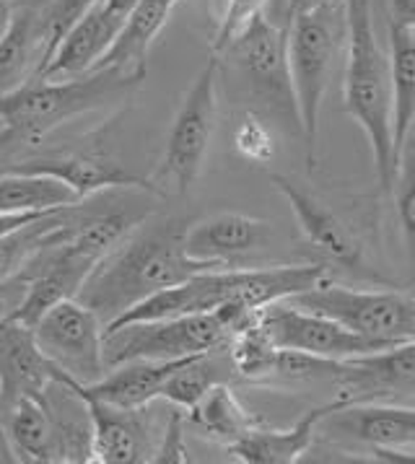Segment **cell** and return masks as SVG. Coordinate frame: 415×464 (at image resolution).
<instances>
[{
    "mask_svg": "<svg viewBox=\"0 0 415 464\" xmlns=\"http://www.w3.org/2000/svg\"><path fill=\"white\" fill-rule=\"evenodd\" d=\"M185 218H149L135 226L107 257H101L78 291V301L89 306L107 327L138 301L169 285L221 265L192 260L185 252Z\"/></svg>",
    "mask_w": 415,
    "mask_h": 464,
    "instance_id": "cell-1",
    "label": "cell"
},
{
    "mask_svg": "<svg viewBox=\"0 0 415 464\" xmlns=\"http://www.w3.org/2000/svg\"><path fill=\"white\" fill-rule=\"evenodd\" d=\"M146 81V71L96 68L73 78H29L0 96V149L39 143L81 114L128 102Z\"/></svg>",
    "mask_w": 415,
    "mask_h": 464,
    "instance_id": "cell-2",
    "label": "cell"
},
{
    "mask_svg": "<svg viewBox=\"0 0 415 464\" xmlns=\"http://www.w3.org/2000/svg\"><path fill=\"white\" fill-rule=\"evenodd\" d=\"M345 8V111L359 122L369 140L381 192L392 195L397 174L395 128H392V73L390 55L381 50L374 26L372 0H343Z\"/></svg>",
    "mask_w": 415,
    "mask_h": 464,
    "instance_id": "cell-3",
    "label": "cell"
},
{
    "mask_svg": "<svg viewBox=\"0 0 415 464\" xmlns=\"http://www.w3.org/2000/svg\"><path fill=\"white\" fill-rule=\"evenodd\" d=\"M343 37H345L343 5L299 14L285 21L288 73H291L296 117H299V130L306 143L309 164H314L322 102L330 86V73H333Z\"/></svg>",
    "mask_w": 415,
    "mask_h": 464,
    "instance_id": "cell-4",
    "label": "cell"
},
{
    "mask_svg": "<svg viewBox=\"0 0 415 464\" xmlns=\"http://www.w3.org/2000/svg\"><path fill=\"white\" fill-rule=\"evenodd\" d=\"M218 55L208 57V63L185 93V102L171 122L159 174L151 179L159 195L164 189L185 195L203 171L218 114Z\"/></svg>",
    "mask_w": 415,
    "mask_h": 464,
    "instance_id": "cell-5",
    "label": "cell"
},
{
    "mask_svg": "<svg viewBox=\"0 0 415 464\" xmlns=\"http://www.w3.org/2000/svg\"><path fill=\"white\" fill-rule=\"evenodd\" d=\"M231 333L216 312L130 322L101 337L107 372L130 361H177L227 348Z\"/></svg>",
    "mask_w": 415,
    "mask_h": 464,
    "instance_id": "cell-6",
    "label": "cell"
},
{
    "mask_svg": "<svg viewBox=\"0 0 415 464\" xmlns=\"http://www.w3.org/2000/svg\"><path fill=\"white\" fill-rule=\"evenodd\" d=\"M294 306L330 316L353 333L379 343L415 340V296L397 291H353L324 280L320 285L285 298Z\"/></svg>",
    "mask_w": 415,
    "mask_h": 464,
    "instance_id": "cell-7",
    "label": "cell"
},
{
    "mask_svg": "<svg viewBox=\"0 0 415 464\" xmlns=\"http://www.w3.org/2000/svg\"><path fill=\"white\" fill-rule=\"evenodd\" d=\"M32 330L42 353L81 387L107 373L101 351L104 324L78 298H65L47 309Z\"/></svg>",
    "mask_w": 415,
    "mask_h": 464,
    "instance_id": "cell-8",
    "label": "cell"
},
{
    "mask_svg": "<svg viewBox=\"0 0 415 464\" xmlns=\"http://www.w3.org/2000/svg\"><path fill=\"white\" fill-rule=\"evenodd\" d=\"M257 322L275 348L302 351V353L322 355L333 361H348V358L392 348L390 343H379V340L363 337L343 327L330 316L299 309L291 301H275V304L263 306Z\"/></svg>",
    "mask_w": 415,
    "mask_h": 464,
    "instance_id": "cell-9",
    "label": "cell"
},
{
    "mask_svg": "<svg viewBox=\"0 0 415 464\" xmlns=\"http://www.w3.org/2000/svg\"><path fill=\"white\" fill-rule=\"evenodd\" d=\"M221 57H227L245 78L246 86L260 99L296 117V102H294L291 73H288L285 26L273 24L265 16V11L255 14L242 26V32L228 42Z\"/></svg>",
    "mask_w": 415,
    "mask_h": 464,
    "instance_id": "cell-10",
    "label": "cell"
},
{
    "mask_svg": "<svg viewBox=\"0 0 415 464\" xmlns=\"http://www.w3.org/2000/svg\"><path fill=\"white\" fill-rule=\"evenodd\" d=\"M71 382L42 353L29 324L16 316L0 322V412H11L21 397H44L53 384Z\"/></svg>",
    "mask_w": 415,
    "mask_h": 464,
    "instance_id": "cell-11",
    "label": "cell"
},
{
    "mask_svg": "<svg viewBox=\"0 0 415 464\" xmlns=\"http://www.w3.org/2000/svg\"><path fill=\"white\" fill-rule=\"evenodd\" d=\"M3 171H16V174H42L53 177L78 192L81 200L89 195L101 192L107 187H140L156 192L151 179H143L138 174H130L125 167H120L114 159L96 149H76V150H57L47 156H32L16 161L14 167H5Z\"/></svg>",
    "mask_w": 415,
    "mask_h": 464,
    "instance_id": "cell-12",
    "label": "cell"
},
{
    "mask_svg": "<svg viewBox=\"0 0 415 464\" xmlns=\"http://www.w3.org/2000/svg\"><path fill=\"white\" fill-rule=\"evenodd\" d=\"M335 384L345 405L415 392V340L343 361Z\"/></svg>",
    "mask_w": 415,
    "mask_h": 464,
    "instance_id": "cell-13",
    "label": "cell"
},
{
    "mask_svg": "<svg viewBox=\"0 0 415 464\" xmlns=\"http://www.w3.org/2000/svg\"><path fill=\"white\" fill-rule=\"evenodd\" d=\"M270 182L284 195L285 203L291 205L306 242L314 249H320L327 260L338 262L351 270L359 267L363 260V246L348 223L335 216L317 195H312L296 179H291L285 174H270Z\"/></svg>",
    "mask_w": 415,
    "mask_h": 464,
    "instance_id": "cell-14",
    "label": "cell"
},
{
    "mask_svg": "<svg viewBox=\"0 0 415 464\" xmlns=\"http://www.w3.org/2000/svg\"><path fill=\"white\" fill-rule=\"evenodd\" d=\"M273 223L245 213H213L208 218L188 223L185 252L192 260L231 267V262L246 257L270 242Z\"/></svg>",
    "mask_w": 415,
    "mask_h": 464,
    "instance_id": "cell-15",
    "label": "cell"
},
{
    "mask_svg": "<svg viewBox=\"0 0 415 464\" xmlns=\"http://www.w3.org/2000/svg\"><path fill=\"white\" fill-rule=\"evenodd\" d=\"M81 397V394H78ZM92 420V462L143 464L153 459L151 436L143 426L140 410L117 408L83 397Z\"/></svg>",
    "mask_w": 415,
    "mask_h": 464,
    "instance_id": "cell-16",
    "label": "cell"
},
{
    "mask_svg": "<svg viewBox=\"0 0 415 464\" xmlns=\"http://www.w3.org/2000/svg\"><path fill=\"white\" fill-rule=\"evenodd\" d=\"M320 426L372 449H402L415 444V408L351 402L330 410Z\"/></svg>",
    "mask_w": 415,
    "mask_h": 464,
    "instance_id": "cell-17",
    "label": "cell"
},
{
    "mask_svg": "<svg viewBox=\"0 0 415 464\" xmlns=\"http://www.w3.org/2000/svg\"><path fill=\"white\" fill-rule=\"evenodd\" d=\"M195 358V355H189ZM189 358H177V361H130L122 366H114L104 373L101 379H96L94 384H65L71 390L89 397V400H99V402H110L117 408L143 410L151 400L159 397V392L164 387V382L171 373L177 372L185 361Z\"/></svg>",
    "mask_w": 415,
    "mask_h": 464,
    "instance_id": "cell-18",
    "label": "cell"
},
{
    "mask_svg": "<svg viewBox=\"0 0 415 464\" xmlns=\"http://www.w3.org/2000/svg\"><path fill=\"white\" fill-rule=\"evenodd\" d=\"M345 405L343 400L327 402L322 408L309 410L304 418H299L291 428H263L260 423L245 433L239 441L228 444V454L236 462L245 464H294L302 459L309 451V446L314 444L317 428H320L322 418L330 410H338Z\"/></svg>",
    "mask_w": 415,
    "mask_h": 464,
    "instance_id": "cell-19",
    "label": "cell"
},
{
    "mask_svg": "<svg viewBox=\"0 0 415 464\" xmlns=\"http://www.w3.org/2000/svg\"><path fill=\"white\" fill-rule=\"evenodd\" d=\"M44 47V11L34 5L21 8L0 37V96L19 89L39 73Z\"/></svg>",
    "mask_w": 415,
    "mask_h": 464,
    "instance_id": "cell-20",
    "label": "cell"
},
{
    "mask_svg": "<svg viewBox=\"0 0 415 464\" xmlns=\"http://www.w3.org/2000/svg\"><path fill=\"white\" fill-rule=\"evenodd\" d=\"M179 0H140L132 8L130 19L125 21L120 37L114 39L110 53L99 60L96 68H125V71H146V57L164 32L171 11ZM94 68V71H96Z\"/></svg>",
    "mask_w": 415,
    "mask_h": 464,
    "instance_id": "cell-21",
    "label": "cell"
},
{
    "mask_svg": "<svg viewBox=\"0 0 415 464\" xmlns=\"http://www.w3.org/2000/svg\"><path fill=\"white\" fill-rule=\"evenodd\" d=\"M390 73H392V128L400 150L415 128V29L390 24Z\"/></svg>",
    "mask_w": 415,
    "mask_h": 464,
    "instance_id": "cell-22",
    "label": "cell"
},
{
    "mask_svg": "<svg viewBox=\"0 0 415 464\" xmlns=\"http://www.w3.org/2000/svg\"><path fill=\"white\" fill-rule=\"evenodd\" d=\"M188 418L203 436L227 446L239 441L245 433L257 426V418L242 408V402L236 400V394L231 392L227 382L210 387L195 402V408L188 410Z\"/></svg>",
    "mask_w": 415,
    "mask_h": 464,
    "instance_id": "cell-23",
    "label": "cell"
},
{
    "mask_svg": "<svg viewBox=\"0 0 415 464\" xmlns=\"http://www.w3.org/2000/svg\"><path fill=\"white\" fill-rule=\"evenodd\" d=\"M83 203L71 187L42 174L0 171V213H42Z\"/></svg>",
    "mask_w": 415,
    "mask_h": 464,
    "instance_id": "cell-24",
    "label": "cell"
},
{
    "mask_svg": "<svg viewBox=\"0 0 415 464\" xmlns=\"http://www.w3.org/2000/svg\"><path fill=\"white\" fill-rule=\"evenodd\" d=\"M213 353H216V351L195 355V358L185 361V363L164 382L159 397H164L167 402H171L174 408L179 410L195 408V402H198L210 387L224 384L228 379V373L224 372V363H221Z\"/></svg>",
    "mask_w": 415,
    "mask_h": 464,
    "instance_id": "cell-25",
    "label": "cell"
},
{
    "mask_svg": "<svg viewBox=\"0 0 415 464\" xmlns=\"http://www.w3.org/2000/svg\"><path fill=\"white\" fill-rule=\"evenodd\" d=\"M227 345L228 361L239 376H245V379H267L270 376L278 348L270 343V337L265 334L260 322L239 330Z\"/></svg>",
    "mask_w": 415,
    "mask_h": 464,
    "instance_id": "cell-26",
    "label": "cell"
},
{
    "mask_svg": "<svg viewBox=\"0 0 415 464\" xmlns=\"http://www.w3.org/2000/svg\"><path fill=\"white\" fill-rule=\"evenodd\" d=\"M392 195L397 200V213L402 231L408 237L410 249L415 246V138L405 140V146L400 150V161H397L395 187Z\"/></svg>",
    "mask_w": 415,
    "mask_h": 464,
    "instance_id": "cell-27",
    "label": "cell"
},
{
    "mask_svg": "<svg viewBox=\"0 0 415 464\" xmlns=\"http://www.w3.org/2000/svg\"><path fill=\"white\" fill-rule=\"evenodd\" d=\"M234 149L252 164H267L275 156V140L257 114L245 111L234 128Z\"/></svg>",
    "mask_w": 415,
    "mask_h": 464,
    "instance_id": "cell-28",
    "label": "cell"
},
{
    "mask_svg": "<svg viewBox=\"0 0 415 464\" xmlns=\"http://www.w3.org/2000/svg\"><path fill=\"white\" fill-rule=\"evenodd\" d=\"M99 0H53L44 11V39H47V47H44V60H42V68L44 63L50 60L53 50L57 47V42L68 34V29L76 24L86 11H92ZM39 68V71H42Z\"/></svg>",
    "mask_w": 415,
    "mask_h": 464,
    "instance_id": "cell-29",
    "label": "cell"
},
{
    "mask_svg": "<svg viewBox=\"0 0 415 464\" xmlns=\"http://www.w3.org/2000/svg\"><path fill=\"white\" fill-rule=\"evenodd\" d=\"M265 5H267V0H224V14L218 21L216 39H213V55H221L228 42L242 32L246 21L255 14H263Z\"/></svg>",
    "mask_w": 415,
    "mask_h": 464,
    "instance_id": "cell-30",
    "label": "cell"
},
{
    "mask_svg": "<svg viewBox=\"0 0 415 464\" xmlns=\"http://www.w3.org/2000/svg\"><path fill=\"white\" fill-rule=\"evenodd\" d=\"M185 418L177 408V412H171L167 430L161 436L159 446L153 449V464H188V446H185Z\"/></svg>",
    "mask_w": 415,
    "mask_h": 464,
    "instance_id": "cell-31",
    "label": "cell"
},
{
    "mask_svg": "<svg viewBox=\"0 0 415 464\" xmlns=\"http://www.w3.org/2000/svg\"><path fill=\"white\" fill-rule=\"evenodd\" d=\"M26 291H29V280L24 278V276H14V278L0 283V322L8 319L19 309Z\"/></svg>",
    "mask_w": 415,
    "mask_h": 464,
    "instance_id": "cell-32",
    "label": "cell"
},
{
    "mask_svg": "<svg viewBox=\"0 0 415 464\" xmlns=\"http://www.w3.org/2000/svg\"><path fill=\"white\" fill-rule=\"evenodd\" d=\"M44 213H50V210H42V213H0V239L16 234L19 228L37 221L39 216H44Z\"/></svg>",
    "mask_w": 415,
    "mask_h": 464,
    "instance_id": "cell-33",
    "label": "cell"
},
{
    "mask_svg": "<svg viewBox=\"0 0 415 464\" xmlns=\"http://www.w3.org/2000/svg\"><path fill=\"white\" fill-rule=\"evenodd\" d=\"M343 5V0H288L285 8V21L299 16V14H312V11H324V8H335Z\"/></svg>",
    "mask_w": 415,
    "mask_h": 464,
    "instance_id": "cell-34",
    "label": "cell"
},
{
    "mask_svg": "<svg viewBox=\"0 0 415 464\" xmlns=\"http://www.w3.org/2000/svg\"><path fill=\"white\" fill-rule=\"evenodd\" d=\"M390 14L392 24L415 29V0H390Z\"/></svg>",
    "mask_w": 415,
    "mask_h": 464,
    "instance_id": "cell-35",
    "label": "cell"
},
{
    "mask_svg": "<svg viewBox=\"0 0 415 464\" xmlns=\"http://www.w3.org/2000/svg\"><path fill=\"white\" fill-rule=\"evenodd\" d=\"M11 19H14V11H11L8 0H0V37H3L5 29L11 26Z\"/></svg>",
    "mask_w": 415,
    "mask_h": 464,
    "instance_id": "cell-36",
    "label": "cell"
},
{
    "mask_svg": "<svg viewBox=\"0 0 415 464\" xmlns=\"http://www.w3.org/2000/svg\"><path fill=\"white\" fill-rule=\"evenodd\" d=\"M0 462H16V454H14V449L8 444V436L0 430Z\"/></svg>",
    "mask_w": 415,
    "mask_h": 464,
    "instance_id": "cell-37",
    "label": "cell"
},
{
    "mask_svg": "<svg viewBox=\"0 0 415 464\" xmlns=\"http://www.w3.org/2000/svg\"><path fill=\"white\" fill-rule=\"evenodd\" d=\"M413 296H415V294H413Z\"/></svg>",
    "mask_w": 415,
    "mask_h": 464,
    "instance_id": "cell-38",
    "label": "cell"
}]
</instances>
